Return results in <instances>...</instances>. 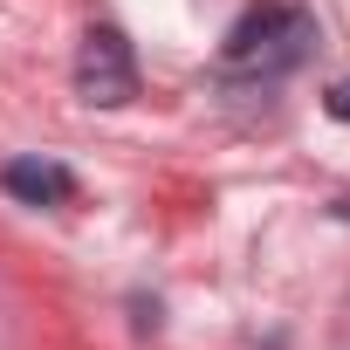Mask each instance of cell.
I'll list each match as a JSON object with an SVG mask.
<instances>
[{
  "label": "cell",
  "instance_id": "7a4b0ae2",
  "mask_svg": "<svg viewBox=\"0 0 350 350\" xmlns=\"http://www.w3.org/2000/svg\"><path fill=\"white\" fill-rule=\"evenodd\" d=\"M76 96L103 103V110L137 96V62H131V42L117 28H90L83 35V49H76Z\"/></svg>",
  "mask_w": 350,
  "mask_h": 350
},
{
  "label": "cell",
  "instance_id": "6da1fadb",
  "mask_svg": "<svg viewBox=\"0 0 350 350\" xmlns=\"http://www.w3.org/2000/svg\"><path fill=\"white\" fill-rule=\"evenodd\" d=\"M309 42H316V21L302 8H254L247 21H234L220 62L234 76H282V69H295L309 55Z\"/></svg>",
  "mask_w": 350,
  "mask_h": 350
},
{
  "label": "cell",
  "instance_id": "3957f363",
  "mask_svg": "<svg viewBox=\"0 0 350 350\" xmlns=\"http://www.w3.org/2000/svg\"><path fill=\"white\" fill-rule=\"evenodd\" d=\"M0 186H8L21 206H69L76 200V172L55 158H8L0 165Z\"/></svg>",
  "mask_w": 350,
  "mask_h": 350
},
{
  "label": "cell",
  "instance_id": "277c9868",
  "mask_svg": "<svg viewBox=\"0 0 350 350\" xmlns=\"http://www.w3.org/2000/svg\"><path fill=\"white\" fill-rule=\"evenodd\" d=\"M323 110H329L336 124H350V83H329V96H323Z\"/></svg>",
  "mask_w": 350,
  "mask_h": 350
}]
</instances>
